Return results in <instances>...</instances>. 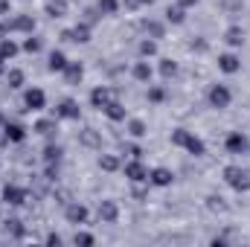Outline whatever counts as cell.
Segmentation results:
<instances>
[{"label":"cell","mask_w":250,"mask_h":247,"mask_svg":"<svg viewBox=\"0 0 250 247\" xmlns=\"http://www.w3.org/2000/svg\"><path fill=\"white\" fill-rule=\"evenodd\" d=\"M172 145H178V148H187L189 154H195V157H204V154H207V145H204V140H201L198 134L187 131V128H175V131H172Z\"/></svg>","instance_id":"obj_1"},{"label":"cell","mask_w":250,"mask_h":247,"mask_svg":"<svg viewBox=\"0 0 250 247\" xmlns=\"http://www.w3.org/2000/svg\"><path fill=\"white\" fill-rule=\"evenodd\" d=\"M224 181H227V186H233L236 192H248L250 189V175L242 166H224Z\"/></svg>","instance_id":"obj_2"},{"label":"cell","mask_w":250,"mask_h":247,"mask_svg":"<svg viewBox=\"0 0 250 247\" xmlns=\"http://www.w3.org/2000/svg\"><path fill=\"white\" fill-rule=\"evenodd\" d=\"M207 99H209V105H212V108L224 111V108H230L233 93H230V87H227V84H212V87H209V93H207Z\"/></svg>","instance_id":"obj_3"},{"label":"cell","mask_w":250,"mask_h":247,"mask_svg":"<svg viewBox=\"0 0 250 247\" xmlns=\"http://www.w3.org/2000/svg\"><path fill=\"white\" fill-rule=\"evenodd\" d=\"M123 172H125V178L131 181V184H148V169H146V163L140 160V157H131L128 163L123 166Z\"/></svg>","instance_id":"obj_4"},{"label":"cell","mask_w":250,"mask_h":247,"mask_svg":"<svg viewBox=\"0 0 250 247\" xmlns=\"http://www.w3.org/2000/svg\"><path fill=\"white\" fill-rule=\"evenodd\" d=\"M111 99H120V90H114V87H105V84L90 90V105H93L96 111H102V108H105Z\"/></svg>","instance_id":"obj_5"},{"label":"cell","mask_w":250,"mask_h":247,"mask_svg":"<svg viewBox=\"0 0 250 247\" xmlns=\"http://www.w3.org/2000/svg\"><path fill=\"white\" fill-rule=\"evenodd\" d=\"M62 38L64 41H73V44H87L90 41V23H76L73 29H64Z\"/></svg>","instance_id":"obj_6"},{"label":"cell","mask_w":250,"mask_h":247,"mask_svg":"<svg viewBox=\"0 0 250 247\" xmlns=\"http://www.w3.org/2000/svg\"><path fill=\"white\" fill-rule=\"evenodd\" d=\"M23 105H26V111H44V105H47L44 90H41V87H29V90L23 93Z\"/></svg>","instance_id":"obj_7"},{"label":"cell","mask_w":250,"mask_h":247,"mask_svg":"<svg viewBox=\"0 0 250 247\" xmlns=\"http://www.w3.org/2000/svg\"><path fill=\"white\" fill-rule=\"evenodd\" d=\"M117 218H120L117 201H111V198L99 201V221H102V224H117Z\"/></svg>","instance_id":"obj_8"},{"label":"cell","mask_w":250,"mask_h":247,"mask_svg":"<svg viewBox=\"0 0 250 247\" xmlns=\"http://www.w3.org/2000/svg\"><path fill=\"white\" fill-rule=\"evenodd\" d=\"M64 215H67L70 224H84V221H87V206L79 204V201H70V204L64 206Z\"/></svg>","instance_id":"obj_9"},{"label":"cell","mask_w":250,"mask_h":247,"mask_svg":"<svg viewBox=\"0 0 250 247\" xmlns=\"http://www.w3.org/2000/svg\"><path fill=\"white\" fill-rule=\"evenodd\" d=\"M53 117H56V120H79V117H82L79 102H73V99H64V102H59V108L53 111Z\"/></svg>","instance_id":"obj_10"},{"label":"cell","mask_w":250,"mask_h":247,"mask_svg":"<svg viewBox=\"0 0 250 247\" xmlns=\"http://www.w3.org/2000/svg\"><path fill=\"white\" fill-rule=\"evenodd\" d=\"M224 145H227L230 154H245V151H248V137H245L242 131H233V134H227Z\"/></svg>","instance_id":"obj_11"},{"label":"cell","mask_w":250,"mask_h":247,"mask_svg":"<svg viewBox=\"0 0 250 247\" xmlns=\"http://www.w3.org/2000/svg\"><path fill=\"white\" fill-rule=\"evenodd\" d=\"M102 114H105L111 123H125V120H128V111H125V105L120 99H111V102L102 108Z\"/></svg>","instance_id":"obj_12"},{"label":"cell","mask_w":250,"mask_h":247,"mask_svg":"<svg viewBox=\"0 0 250 247\" xmlns=\"http://www.w3.org/2000/svg\"><path fill=\"white\" fill-rule=\"evenodd\" d=\"M3 201H6L9 206H21V204L26 201V189H21V186H15V184L3 186Z\"/></svg>","instance_id":"obj_13"},{"label":"cell","mask_w":250,"mask_h":247,"mask_svg":"<svg viewBox=\"0 0 250 247\" xmlns=\"http://www.w3.org/2000/svg\"><path fill=\"white\" fill-rule=\"evenodd\" d=\"M218 70L227 73V76H233V73L242 70V59L236 53H224V56H218Z\"/></svg>","instance_id":"obj_14"},{"label":"cell","mask_w":250,"mask_h":247,"mask_svg":"<svg viewBox=\"0 0 250 247\" xmlns=\"http://www.w3.org/2000/svg\"><path fill=\"white\" fill-rule=\"evenodd\" d=\"M172 181H175V175L169 172V169H163V166H157V169H151L148 172V184L151 186H172Z\"/></svg>","instance_id":"obj_15"},{"label":"cell","mask_w":250,"mask_h":247,"mask_svg":"<svg viewBox=\"0 0 250 247\" xmlns=\"http://www.w3.org/2000/svg\"><path fill=\"white\" fill-rule=\"evenodd\" d=\"M9 29H15V32H32L35 29V18L32 15H18L12 23H6Z\"/></svg>","instance_id":"obj_16"},{"label":"cell","mask_w":250,"mask_h":247,"mask_svg":"<svg viewBox=\"0 0 250 247\" xmlns=\"http://www.w3.org/2000/svg\"><path fill=\"white\" fill-rule=\"evenodd\" d=\"M79 143L87 145V148H99V145H102V137H99L96 128H84V131L79 134Z\"/></svg>","instance_id":"obj_17"},{"label":"cell","mask_w":250,"mask_h":247,"mask_svg":"<svg viewBox=\"0 0 250 247\" xmlns=\"http://www.w3.org/2000/svg\"><path fill=\"white\" fill-rule=\"evenodd\" d=\"M131 73H134V79H137V82H151V76H154V70H151V64L146 62V59H143V62H137V64H134V67H131Z\"/></svg>","instance_id":"obj_18"},{"label":"cell","mask_w":250,"mask_h":247,"mask_svg":"<svg viewBox=\"0 0 250 247\" xmlns=\"http://www.w3.org/2000/svg\"><path fill=\"white\" fill-rule=\"evenodd\" d=\"M82 76H84V67H82V64L79 62H67V67H64V79H67L70 84H79Z\"/></svg>","instance_id":"obj_19"},{"label":"cell","mask_w":250,"mask_h":247,"mask_svg":"<svg viewBox=\"0 0 250 247\" xmlns=\"http://www.w3.org/2000/svg\"><path fill=\"white\" fill-rule=\"evenodd\" d=\"M3 134H6V140H9V143H21V140L26 137V128H23V125H18V123H6V125H3Z\"/></svg>","instance_id":"obj_20"},{"label":"cell","mask_w":250,"mask_h":247,"mask_svg":"<svg viewBox=\"0 0 250 247\" xmlns=\"http://www.w3.org/2000/svg\"><path fill=\"white\" fill-rule=\"evenodd\" d=\"M3 230H6V236H12V239H23V236H26V227H23L18 218H6V221H3Z\"/></svg>","instance_id":"obj_21"},{"label":"cell","mask_w":250,"mask_h":247,"mask_svg":"<svg viewBox=\"0 0 250 247\" xmlns=\"http://www.w3.org/2000/svg\"><path fill=\"white\" fill-rule=\"evenodd\" d=\"M47 67H50V73H64V67H67V56H64L62 50H53Z\"/></svg>","instance_id":"obj_22"},{"label":"cell","mask_w":250,"mask_h":247,"mask_svg":"<svg viewBox=\"0 0 250 247\" xmlns=\"http://www.w3.org/2000/svg\"><path fill=\"white\" fill-rule=\"evenodd\" d=\"M143 29H146V35H148V38H154V41L166 35V23H160V21H146V23H143Z\"/></svg>","instance_id":"obj_23"},{"label":"cell","mask_w":250,"mask_h":247,"mask_svg":"<svg viewBox=\"0 0 250 247\" xmlns=\"http://www.w3.org/2000/svg\"><path fill=\"white\" fill-rule=\"evenodd\" d=\"M224 41H227L230 47H242V44H245V32H242V26H230V29L224 32Z\"/></svg>","instance_id":"obj_24"},{"label":"cell","mask_w":250,"mask_h":247,"mask_svg":"<svg viewBox=\"0 0 250 247\" xmlns=\"http://www.w3.org/2000/svg\"><path fill=\"white\" fill-rule=\"evenodd\" d=\"M35 131L44 134V137H53V134L59 131V120H56V117H53V120H38V123H35Z\"/></svg>","instance_id":"obj_25"},{"label":"cell","mask_w":250,"mask_h":247,"mask_svg":"<svg viewBox=\"0 0 250 247\" xmlns=\"http://www.w3.org/2000/svg\"><path fill=\"white\" fill-rule=\"evenodd\" d=\"M120 166H123V163H120L117 154H102V157H99V169H102V172H117Z\"/></svg>","instance_id":"obj_26"},{"label":"cell","mask_w":250,"mask_h":247,"mask_svg":"<svg viewBox=\"0 0 250 247\" xmlns=\"http://www.w3.org/2000/svg\"><path fill=\"white\" fill-rule=\"evenodd\" d=\"M15 56H18V44L12 38H0V59L6 62V59H15Z\"/></svg>","instance_id":"obj_27"},{"label":"cell","mask_w":250,"mask_h":247,"mask_svg":"<svg viewBox=\"0 0 250 247\" xmlns=\"http://www.w3.org/2000/svg\"><path fill=\"white\" fill-rule=\"evenodd\" d=\"M47 15L50 18H64L67 15V0H47Z\"/></svg>","instance_id":"obj_28"},{"label":"cell","mask_w":250,"mask_h":247,"mask_svg":"<svg viewBox=\"0 0 250 247\" xmlns=\"http://www.w3.org/2000/svg\"><path fill=\"white\" fill-rule=\"evenodd\" d=\"M137 50H140L143 59H151V56H157V41H154V38H143Z\"/></svg>","instance_id":"obj_29"},{"label":"cell","mask_w":250,"mask_h":247,"mask_svg":"<svg viewBox=\"0 0 250 247\" xmlns=\"http://www.w3.org/2000/svg\"><path fill=\"white\" fill-rule=\"evenodd\" d=\"M184 12H187L184 6H169V9H166V21H169V23H184V21H187Z\"/></svg>","instance_id":"obj_30"},{"label":"cell","mask_w":250,"mask_h":247,"mask_svg":"<svg viewBox=\"0 0 250 247\" xmlns=\"http://www.w3.org/2000/svg\"><path fill=\"white\" fill-rule=\"evenodd\" d=\"M160 76L163 79H175L178 76V64L172 62V59H160Z\"/></svg>","instance_id":"obj_31"},{"label":"cell","mask_w":250,"mask_h":247,"mask_svg":"<svg viewBox=\"0 0 250 247\" xmlns=\"http://www.w3.org/2000/svg\"><path fill=\"white\" fill-rule=\"evenodd\" d=\"M6 82H9V87H23V70H6Z\"/></svg>","instance_id":"obj_32"},{"label":"cell","mask_w":250,"mask_h":247,"mask_svg":"<svg viewBox=\"0 0 250 247\" xmlns=\"http://www.w3.org/2000/svg\"><path fill=\"white\" fill-rule=\"evenodd\" d=\"M148 102H154V105L166 102V87H160V84H151V87H148Z\"/></svg>","instance_id":"obj_33"},{"label":"cell","mask_w":250,"mask_h":247,"mask_svg":"<svg viewBox=\"0 0 250 247\" xmlns=\"http://www.w3.org/2000/svg\"><path fill=\"white\" fill-rule=\"evenodd\" d=\"M128 134H131V137H146L148 128H146L143 120H128Z\"/></svg>","instance_id":"obj_34"},{"label":"cell","mask_w":250,"mask_h":247,"mask_svg":"<svg viewBox=\"0 0 250 247\" xmlns=\"http://www.w3.org/2000/svg\"><path fill=\"white\" fill-rule=\"evenodd\" d=\"M62 145H47V148H44V163H59V160H62Z\"/></svg>","instance_id":"obj_35"},{"label":"cell","mask_w":250,"mask_h":247,"mask_svg":"<svg viewBox=\"0 0 250 247\" xmlns=\"http://www.w3.org/2000/svg\"><path fill=\"white\" fill-rule=\"evenodd\" d=\"M96 9H99L102 15H117V9H120V0H99V3H96Z\"/></svg>","instance_id":"obj_36"},{"label":"cell","mask_w":250,"mask_h":247,"mask_svg":"<svg viewBox=\"0 0 250 247\" xmlns=\"http://www.w3.org/2000/svg\"><path fill=\"white\" fill-rule=\"evenodd\" d=\"M207 206H209L212 212H224V209H227V204H224L221 195H209V198H207Z\"/></svg>","instance_id":"obj_37"},{"label":"cell","mask_w":250,"mask_h":247,"mask_svg":"<svg viewBox=\"0 0 250 247\" xmlns=\"http://www.w3.org/2000/svg\"><path fill=\"white\" fill-rule=\"evenodd\" d=\"M23 50H26V53H38V50H41V38H35V35L29 32V38L23 41Z\"/></svg>","instance_id":"obj_38"},{"label":"cell","mask_w":250,"mask_h":247,"mask_svg":"<svg viewBox=\"0 0 250 247\" xmlns=\"http://www.w3.org/2000/svg\"><path fill=\"white\" fill-rule=\"evenodd\" d=\"M93 242H96V239H93L90 233H84V230L73 236V245H84V247H90V245H93Z\"/></svg>","instance_id":"obj_39"},{"label":"cell","mask_w":250,"mask_h":247,"mask_svg":"<svg viewBox=\"0 0 250 247\" xmlns=\"http://www.w3.org/2000/svg\"><path fill=\"white\" fill-rule=\"evenodd\" d=\"M123 154H128V157H143V148L137 143H123Z\"/></svg>","instance_id":"obj_40"},{"label":"cell","mask_w":250,"mask_h":247,"mask_svg":"<svg viewBox=\"0 0 250 247\" xmlns=\"http://www.w3.org/2000/svg\"><path fill=\"white\" fill-rule=\"evenodd\" d=\"M84 15H87V18H84V23H90V26H93V23L99 21V15H102V12H99V9H87Z\"/></svg>","instance_id":"obj_41"},{"label":"cell","mask_w":250,"mask_h":247,"mask_svg":"<svg viewBox=\"0 0 250 247\" xmlns=\"http://www.w3.org/2000/svg\"><path fill=\"white\" fill-rule=\"evenodd\" d=\"M189 47H192V50H198V53H204V50H207V41H201V38H198V41H192Z\"/></svg>","instance_id":"obj_42"},{"label":"cell","mask_w":250,"mask_h":247,"mask_svg":"<svg viewBox=\"0 0 250 247\" xmlns=\"http://www.w3.org/2000/svg\"><path fill=\"white\" fill-rule=\"evenodd\" d=\"M125 9H140V0H120Z\"/></svg>","instance_id":"obj_43"},{"label":"cell","mask_w":250,"mask_h":247,"mask_svg":"<svg viewBox=\"0 0 250 247\" xmlns=\"http://www.w3.org/2000/svg\"><path fill=\"white\" fill-rule=\"evenodd\" d=\"M47 242H50V245H62V236H56V233H50V236H47Z\"/></svg>","instance_id":"obj_44"},{"label":"cell","mask_w":250,"mask_h":247,"mask_svg":"<svg viewBox=\"0 0 250 247\" xmlns=\"http://www.w3.org/2000/svg\"><path fill=\"white\" fill-rule=\"evenodd\" d=\"M195 3H198V0H178V6H184V9H192Z\"/></svg>","instance_id":"obj_45"},{"label":"cell","mask_w":250,"mask_h":247,"mask_svg":"<svg viewBox=\"0 0 250 247\" xmlns=\"http://www.w3.org/2000/svg\"><path fill=\"white\" fill-rule=\"evenodd\" d=\"M134 198H137V201H143V198H146V192H143L140 186H134Z\"/></svg>","instance_id":"obj_46"},{"label":"cell","mask_w":250,"mask_h":247,"mask_svg":"<svg viewBox=\"0 0 250 247\" xmlns=\"http://www.w3.org/2000/svg\"><path fill=\"white\" fill-rule=\"evenodd\" d=\"M3 12H9V0H0V15Z\"/></svg>","instance_id":"obj_47"},{"label":"cell","mask_w":250,"mask_h":247,"mask_svg":"<svg viewBox=\"0 0 250 247\" xmlns=\"http://www.w3.org/2000/svg\"><path fill=\"white\" fill-rule=\"evenodd\" d=\"M146 3H154V0H140V6H146Z\"/></svg>","instance_id":"obj_48"}]
</instances>
